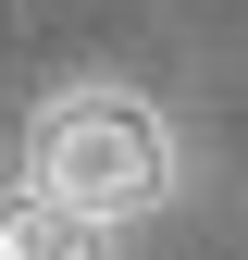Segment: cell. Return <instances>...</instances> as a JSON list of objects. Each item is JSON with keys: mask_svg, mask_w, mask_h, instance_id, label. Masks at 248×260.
Masks as SVG:
<instances>
[{"mask_svg": "<svg viewBox=\"0 0 248 260\" xmlns=\"http://www.w3.org/2000/svg\"><path fill=\"white\" fill-rule=\"evenodd\" d=\"M25 186L112 236L124 211H149V199L174 186V137H162V112H149V100L87 87V100H62V112L38 124V174H25Z\"/></svg>", "mask_w": 248, "mask_h": 260, "instance_id": "obj_1", "label": "cell"}, {"mask_svg": "<svg viewBox=\"0 0 248 260\" xmlns=\"http://www.w3.org/2000/svg\"><path fill=\"white\" fill-rule=\"evenodd\" d=\"M112 236L100 223H75L62 199H38V186H0V260H100Z\"/></svg>", "mask_w": 248, "mask_h": 260, "instance_id": "obj_2", "label": "cell"}]
</instances>
